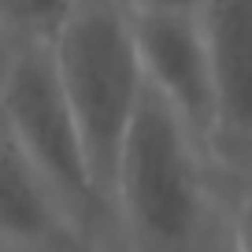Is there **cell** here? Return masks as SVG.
<instances>
[{
	"label": "cell",
	"mask_w": 252,
	"mask_h": 252,
	"mask_svg": "<svg viewBox=\"0 0 252 252\" xmlns=\"http://www.w3.org/2000/svg\"><path fill=\"white\" fill-rule=\"evenodd\" d=\"M200 23L215 63L222 149L252 145V0H208Z\"/></svg>",
	"instance_id": "5b68a950"
},
{
	"label": "cell",
	"mask_w": 252,
	"mask_h": 252,
	"mask_svg": "<svg viewBox=\"0 0 252 252\" xmlns=\"http://www.w3.org/2000/svg\"><path fill=\"white\" fill-rule=\"evenodd\" d=\"M52 56L86 137L96 189L111 212L126 137L149 89L130 8H82L52 45Z\"/></svg>",
	"instance_id": "7a4b0ae2"
},
{
	"label": "cell",
	"mask_w": 252,
	"mask_h": 252,
	"mask_svg": "<svg viewBox=\"0 0 252 252\" xmlns=\"http://www.w3.org/2000/svg\"><path fill=\"white\" fill-rule=\"evenodd\" d=\"M82 11V0H0L8 45H56Z\"/></svg>",
	"instance_id": "52a82bcc"
},
{
	"label": "cell",
	"mask_w": 252,
	"mask_h": 252,
	"mask_svg": "<svg viewBox=\"0 0 252 252\" xmlns=\"http://www.w3.org/2000/svg\"><path fill=\"white\" fill-rule=\"evenodd\" d=\"M208 152L182 115L145 89L123 149L111 212L130 252H197L208 226Z\"/></svg>",
	"instance_id": "6da1fadb"
},
{
	"label": "cell",
	"mask_w": 252,
	"mask_h": 252,
	"mask_svg": "<svg viewBox=\"0 0 252 252\" xmlns=\"http://www.w3.org/2000/svg\"><path fill=\"white\" fill-rule=\"evenodd\" d=\"M0 252H60V249H45V245H23V241H4V237H0Z\"/></svg>",
	"instance_id": "30bf717a"
},
{
	"label": "cell",
	"mask_w": 252,
	"mask_h": 252,
	"mask_svg": "<svg viewBox=\"0 0 252 252\" xmlns=\"http://www.w3.org/2000/svg\"><path fill=\"white\" fill-rule=\"evenodd\" d=\"M130 15H134V33L149 86L182 115V123L208 152V159H219V86H215V63L200 15H137V11Z\"/></svg>",
	"instance_id": "277c9868"
},
{
	"label": "cell",
	"mask_w": 252,
	"mask_h": 252,
	"mask_svg": "<svg viewBox=\"0 0 252 252\" xmlns=\"http://www.w3.org/2000/svg\"><path fill=\"white\" fill-rule=\"evenodd\" d=\"M82 8H130V0H82Z\"/></svg>",
	"instance_id": "8fae6325"
},
{
	"label": "cell",
	"mask_w": 252,
	"mask_h": 252,
	"mask_svg": "<svg viewBox=\"0 0 252 252\" xmlns=\"http://www.w3.org/2000/svg\"><path fill=\"white\" fill-rule=\"evenodd\" d=\"M230 249L234 252H252V178L245 182L241 197L234 204V219H230Z\"/></svg>",
	"instance_id": "ba28073f"
},
{
	"label": "cell",
	"mask_w": 252,
	"mask_h": 252,
	"mask_svg": "<svg viewBox=\"0 0 252 252\" xmlns=\"http://www.w3.org/2000/svg\"><path fill=\"white\" fill-rule=\"evenodd\" d=\"M0 104H4V134L56 186L74 219L86 226V219L111 215L89 167L82 126L63 93L52 45H8Z\"/></svg>",
	"instance_id": "3957f363"
},
{
	"label": "cell",
	"mask_w": 252,
	"mask_h": 252,
	"mask_svg": "<svg viewBox=\"0 0 252 252\" xmlns=\"http://www.w3.org/2000/svg\"><path fill=\"white\" fill-rule=\"evenodd\" d=\"M208 0H130L137 15H204Z\"/></svg>",
	"instance_id": "9c48e42d"
},
{
	"label": "cell",
	"mask_w": 252,
	"mask_h": 252,
	"mask_svg": "<svg viewBox=\"0 0 252 252\" xmlns=\"http://www.w3.org/2000/svg\"><path fill=\"white\" fill-rule=\"evenodd\" d=\"M0 222H4V241L23 245H45L60 249L63 237L82 234V222L63 204L56 186L30 163L23 149L4 134L0 145Z\"/></svg>",
	"instance_id": "8992f818"
}]
</instances>
